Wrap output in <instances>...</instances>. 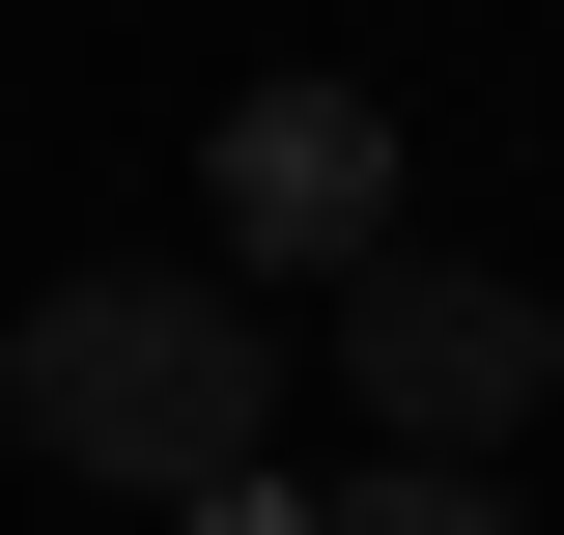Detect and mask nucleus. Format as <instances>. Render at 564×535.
<instances>
[{
    "label": "nucleus",
    "mask_w": 564,
    "mask_h": 535,
    "mask_svg": "<svg viewBox=\"0 0 564 535\" xmlns=\"http://www.w3.org/2000/svg\"><path fill=\"white\" fill-rule=\"evenodd\" d=\"M0 395H29V451H57V479H113V507H226L254 423H282V338L226 310V282H29Z\"/></svg>",
    "instance_id": "nucleus-1"
},
{
    "label": "nucleus",
    "mask_w": 564,
    "mask_h": 535,
    "mask_svg": "<svg viewBox=\"0 0 564 535\" xmlns=\"http://www.w3.org/2000/svg\"><path fill=\"white\" fill-rule=\"evenodd\" d=\"M339 395L395 423V451H508V423L564 395V310L480 282V254H367V282H339Z\"/></svg>",
    "instance_id": "nucleus-2"
},
{
    "label": "nucleus",
    "mask_w": 564,
    "mask_h": 535,
    "mask_svg": "<svg viewBox=\"0 0 564 535\" xmlns=\"http://www.w3.org/2000/svg\"><path fill=\"white\" fill-rule=\"evenodd\" d=\"M226 254L367 282L395 254V113H367V85H254V113H226Z\"/></svg>",
    "instance_id": "nucleus-3"
},
{
    "label": "nucleus",
    "mask_w": 564,
    "mask_h": 535,
    "mask_svg": "<svg viewBox=\"0 0 564 535\" xmlns=\"http://www.w3.org/2000/svg\"><path fill=\"white\" fill-rule=\"evenodd\" d=\"M311 535H508V479L480 451H367V479H311Z\"/></svg>",
    "instance_id": "nucleus-4"
}]
</instances>
